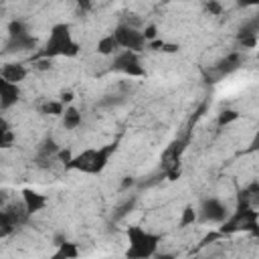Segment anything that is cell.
Instances as JSON below:
<instances>
[{"mask_svg": "<svg viewBox=\"0 0 259 259\" xmlns=\"http://www.w3.org/2000/svg\"><path fill=\"white\" fill-rule=\"evenodd\" d=\"M59 55H67V57L77 55V42L73 40L67 24H57L53 28V32L45 45V51L38 57L49 59V57H59Z\"/></svg>", "mask_w": 259, "mask_h": 259, "instance_id": "obj_1", "label": "cell"}, {"mask_svg": "<svg viewBox=\"0 0 259 259\" xmlns=\"http://www.w3.org/2000/svg\"><path fill=\"white\" fill-rule=\"evenodd\" d=\"M115 152V144H107L99 150H87L83 154H79L77 158H73L69 162V168H75V170H81V172H89V174H95V172H101L105 168V164L109 162V156Z\"/></svg>", "mask_w": 259, "mask_h": 259, "instance_id": "obj_2", "label": "cell"}, {"mask_svg": "<svg viewBox=\"0 0 259 259\" xmlns=\"http://www.w3.org/2000/svg\"><path fill=\"white\" fill-rule=\"evenodd\" d=\"M28 208H26V204H24V200L22 202H14V204H10V206H2V212H0V235L2 237H8L16 227H20L26 219H28Z\"/></svg>", "mask_w": 259, "mask_h": 259, "instance_id": "obj_3", "label": "cell"}, {"mask_svg": "<svg viewBox=\"0 0 259 259\" xmlns=\"http://www.w3.org/2000/svg\"><path fill=\"white\" fill-rule=\"evenodd\" d=\"M127 235H130V243H132V247L127 251L130 257H146V255H152L154 249H156V245H158V241H160V237L150 235V233H146L140 227H132L127 231Z\"/></svg>", "mask_w": 259, "mask_h": 259, "instance_id": "obj_4", "label": "cell"}, {"mask_svg": "<svg viewBox=\"0 0 259 259\" xmlns=\"http://www.w3.org/2000/svg\"><path fill=\"white\" fill-rule=\"evenodd\" d=\"M113 36H115V40H117V45L121 47V49H125V51H142L144 47H146V36H144V32H140V30H136L134 26H127V24H119L115 30H113Z\"/></svg>", "mask_w": 259, "mask_h": 259, "instance_id": "obj_5", "label": "cell"}, {"mask_svg": "<svg viewBox=\"0 0 259 259\" xmlns=\"http://www.w3.org/2000/svg\"><path fill=\"white\" fill-rule=\"evenodd\" d=\"M8 34H10V42H8L10 49H16V51H28V49H34V45H36L34 36L28 34V28H26L24 22H20V20L10 22V26H8Z\"/></svg>", "mask_w": 259, "mask_h": 259, "instance_id": "obj_6", "label": "cell"}, {"mask_svg": "<svg viewBox=\"0 0 259 259\" xmlns=\"http://www.w3.org/2000/svg\"><path fill=\"white\" fill-rule=\"evenodd\" d=\"M113 69L115 71H121L130 77H138V75H144V69L140 65V59L136 55V51H125L123 53H117L115 59H113Z\"/></svg>", "mask_w": 259, "mask_h": 259, "instance_id": "obj_7", "label": "cell"}, {"mask_svg": "<svg viewBox=\"0 0 259 259\" xmlns=\"http://www.w3.org/2000/svg\"><path fill=\"white\" fill-rule=\"evenodd\" d=\"M200 219L206 223H225L229 219V212L219 198H206L200 206Z\"/></svg>", "mask_w": 259, "mask_h": 259, "instance_id": "obj_8", "label": "cell"}, {"mask_svg": "<svg viewBox=\"0 0 259 259\" xmlns=\"http://www.w3.org/2000/svg\"><path fill=\"white\" fill-rule=\"evenodd\" d=\"M20 97V89H18V83H10L6 79L0 81V105L2 109H8L10 105H14Z\"/></svg>", "mask_w": 259, "mask_h": 259, "instance_id": "obj_9", "label": "cell"}, {"mask_svg": "<svg viewBox=\"0 0 259 259\" xmlns=\"http://www.w3.org/2000/svg\"><path fill=\"white\" fill-rule=\"evenodd\" d=\"M243 61H245V55H241V53H229V55L217 65V71L223 73V75H229V73L237 71V69L243 65Z\"/></svg>", "mask_w": 259, "mask_h": 259, "instance_id": "obj_10", "label": "cell"}, {"mask_svg": "<svg viewBox=\"0 0 259 259\" xmlns=\"http://www.w3.org/2000/svg\"><path fill=\"white\" fill-rule=\"evenodd\" d=\"M26 77V69L20 63H8L2 67V79L10 81V83H20Z\"/></svg>", "mask_w": 259, "mask_h": 259, "instance_id": "obj_11", "label": "cell"}, {"mask_svg": "<svg viewBox=\"0 0 259 259\" xmlns=\"http://www.w3.org/2000/svg\"><path fill=\"white\" fill-rule=\"evenodd\" d=\"M22 200H24V204H26V208H28L30 214L36 212V210H40V208L47 204V198H45L42 194L34 192V190H24V192H22Z\"/></svg>", "mask_w": 259, "mask_h": 259, "instance_id": "obj_12", "label": "cell"}, {"mask_svg": "<svg viewBox=\"0 0 259 259\" xmlns=\"http://www.w3.org/2000/svg\"><path fill=\"white\" fill-rule=\"evenodd\" d=\"M63 125H65L67 130H77V127L81 125V113H79V109L67 107V109L63 111Z\"/></svg>", "mask_w": 259, "mask_h": 259, "instance_id": "obj_13", "label": "cell"}, {"mask_svg": "<svg viewBox=\"0 0 259 259\" xmlns=\"http://www.w3.org/2000/svg\"><path fill=\"white\" fill-rule=\"evenodd\" d=\"M121 47L117 45V40H115V36L113 34H109V36H105V38H101L99 40V45H97V51L101 53V55H113V53H117Z\"/></svg>", "mask_w": 259, "mask_h": 259, "instance_id": "obj_14", "label": "cell"}, {"mask_svg": "<svg viewBox=\"0 0 259 259\" xmlns=\"http://www.w3.org/2000/svg\"><path fill=\"white\" fill-rule=\"evenodd\" d=\"M63 101L59 99V101H47V103H42L40 105V113H45V115H59V113H63L65 109H63Z\"/></svg>", "mask_w": 259, "mask_h": 259, "instance_id": "obj_15", "label": "cell"}, {"mask_svg": "<svg viewBox=\"0 0 259 259\" xmlns=\"http://www.w3.org/2000/svg\"><path fill=\"white\" fill-rule=\"evenodd\" d=\"M245 192H247L251 204H253L255 208H259V180H253V182L245 188Z\"/></svg>", "mask_w": 259, "mask_h": 259, "instance_id": "obj_16", "label": "cell"}, {"mask_svg": "<svg viewBox=\"0 0 259 259\" xmlns=\"http://www.w3.org/2000/svg\"><path fill=\"white\" fill-rule=\"evenodd\" d=\"M237 117H239V113H237V111H233V109H225V111H221V115H219L217 123H219V125H227V123L235 121Z\"/></svg>", "mask_w": 259, "mask_h": 259, "instance_id": "obj_17", "label": "cell"}, {"mask_svg": "<svg viewBox=\"0 0 259 259\" xmlns=\"http://www.w3.org/2000/svg\"><path fill=\"white\" fill-rule=\"evenodd\" d=\"M59 245H61V249L57 251V257H63V255L65 257H75L77 255V249L71 243H59Z\"/></svg>", "mask_w": 259, "mask_h": 259, "instance_id": "obj_18", "label": "cell"}, {"mask_svg": "<svg viewBox=\"0 0 259 259\" xmlns=\"http://www.w3.org/2000/svg\"><path fill=\"white\" fill-rule=\"evenodd\" d=\"M10 142H12V132H10L8 123L4 121L2 123V148H10Z\"/></svg>", "mask_w": 259, "mask_h": 259, "instance_id": "obj_19", "label": "cell"}, {"mask_svg": "<svg viewBox=\"0 0 259 259\" xmlns=\"http://www.w3.org/2000/svg\"><path fill=\"white\" fill-rule=\"evenodd\" d=\"M194 221H196V210L192 206H186L184 208V217H182V225L186 227L188 223H194Z\"/></svg>", "mask_w": 259, "mask_h": 259, "instance_id": "obj_20", "label": "cell"}, {"mask_svg": "<svg viewBox=\"0 0 259 259\" xmlns=\"http://www.w3.org/2000/svg\"><path fill=\"white\" fill-rule=\"evenodd\" d=\"M152 49H156V51H176L178 47L176 45H168V42H156V40H152Z\"/></svg>", "mask_w": 259, "mask_h": 259, "instance_id": "obj_21", "label": "cell"}, {"mask_svg": "<svg viewBox=\"0 0 259 259\" xmlns=\"http://www.w3.org/2000/svg\"><path fill=\"white\" fill-rule=\"evenodd\" d=\"M206 10H208L210 14H214V16H217V14H221V10H223V6L219 4V0H210V2L206 4Z\"/></svg>", "mask_w": 259, "mask_h": 259, "instance_id": "obj_22", "label": "cell"}, {"mask_svg": "<svg viewBox=\"0 0 259 259\" xmlns=\"http://www.w3.org/2000/svg\"><path fill=\"white\" fill-rule=\"evenodd\" d=\"M144 36H146V40H154L156 38V26H148L144 30Z\"/></svg>", "mask_w": 259, "mask_h": 259, "instance_id": "obj_23", "label": "cell"}, {"mask_svg": "<svg viewBox=\"0 0 259 259\" xmlns=\"http://www.w3.org/2000/svg\"><path fill=\"white\" fill-rule=\"evenodd\" d=\"M241 8H249V6H259V0H239Z\"/></svg>", "mask_w": 259, "mask_h": 259, "instance_id": "obj_24", "label": "cell"}, {"mask_svg": "<svg viewBox=\"0 0 259 259\" xmlns=\"http://www.w3.org/2000/svg\"><path fill=\"white\" fill-rule=\"evenodd\" d=\"M77 4H79V10H81V12H87V10L91 8V4H89V0H79Z\"/></svg>", "mask_w": 259, "mask_h": 259, "instance_id": "obj_25", "label": "cell"}, {"mask_svg": "<svg viewBox=\"0 0 259 259\" xmlns=\"http://www.w3.org/2000/svg\"><path fill=\"white\" fill-rule=\"evenodd\" d=\"M71 99H73V93H71V91H67V93L61 95V101H63V103H69Z\"/></svg>", "mask_w": 259, "mask_h": 259, "instance_id": "obj_26", "label": "cell"}, {"mask_svg": "<svg viewBox=\"0 0 259 259\" xmlns=\"http://www.w3.org/2000/svg\"><path fill=\"white\" fill-rule=\"evenodd\" d=\"M251 150H259V132L255 134V138H253V144H251Z\"/></svg>", "mask_w": 259, "mask_h": 259, "instance_id": "obj_27", "label": "cell"}]
</instances>
